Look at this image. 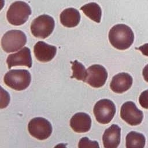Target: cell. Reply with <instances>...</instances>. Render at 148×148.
I'll return each mask as SVG.
<instances>
[{
  "instance_id": "1",
  "label": "cell",
  "mask_w": 148,
  "mask_h": 148,
  "mask_svg": "<svg viewBox=\"0 0 148 148\" xmlns=\"http://www.w3.org/2000/svg\"><path fill=\"white\" fill-rule=\"evenodd\" d=\"M109 40L110 44L118 50L128 49L134 40V34L131 28L123 24L114 25L109 32Z\"/></svg>"
},
{
  "instance_id": "2",
  "label": "cell",
  "mask_w": 148,
  "mask_h": 148,
  "mask_svg": "<svg viewBox=\"0 0 148 148\" xmlns=\"http://www.w3.org/2000/svg\"><path fill=\"white\" fill-rule=\"evenodd\" d=\"M3 81L7 86L12 89L22 91L29 86L31 76L26 69H12L5 75Z\"/></svg>"
},
{
  "instance_id": "3",
  "label": "cell",
  "mask_w": 148,
  "mask_h": 148,
  "mask_svg": "<svg viewBox=\"0 0 148 148\" xmlns=\"http://www.w3.org/2000/svg\"><path fill=\"white\" fill-rule=\"evenodd\" d=\"M31 14L29 5L23 1H16L9 6L7 13V20L10 24L18 26L24 24Z\"/></svg>"
},
{
  "instance_id": "4",
  "label": "cell",
  "mask_w": 148,
  "mask_h": 148,
  "mask_svg": "<svg viewBox=\"0 0 148 148\" xmlns=\"http://www.w3.org/2000/svg\"><path fill=\"white\" fill-rule=\"evenodd\" d=\"M27 42V36L21 30L13 29L6 32L1 39V46L6 53H11L21 49Z\"/></svg>"
},
{
  "instance_id": "5",
  "label": "cell",
  "mask_w": 148,
  "mask_h": 148,
  "mask_svg": "<svg viewBox=\"0 0 148 148\" xmlns=\"http://www.w3.org/2000/svg\"><path fill=\"white\" fill-rule=\"evenodd\" d=\"M55 26L54 18L47 14H42L35 18L31 24L32 34L39 38L45 39L51 35Z\"/></svg>"
},
{
  "instance_id": "6",
  "label": "cell",
  "mask_w": 148,
  "mask_h": 148,
  "mask_svg": "<svg viewBox=\"0 0 148 148\" xmlns=\"http://www.w3.org/2000/svg\"><path fill=\"white\" fill-rule=\"evenodd\" d=\"M116 110L114 103L108 99H102L97 102L93 109L97 121L103 124L111 121L116 113Z\"/></svg>"
},
{
  "instance_id": "7",
  "label": "cell",
  "mask_w": 148,
  "mask_h": 148,
  "mask_svg": "<svg viewBox=\"0 0 148 148\" xmlns=\"http://www.w3.org/2000/svg\"><path fill=\"white\" fill-rule=\"evenodd\" d=\"M28 130L31 136L39 140L47 139L51 134L53 128L51 123L43 117H35L28 124Z\"/></svg>"
},
{
  "instance_id": "8",
  "label": "cell",
  "mask_w": 148,
  "mask_h": 148,
  "mask_svg": "<svg viewBox=\"0 0 148 148\" xmlns=\"http://www.w3.org/2000/svg\"><path fill=\"white\" fill-rule=\"evenodd\" d=\"M120 117L128 124L137 125L142 123L143 113L137 108L134 102L127 101L121 107Z\"/></svg>"
},
{
  "instance_id": "9",
  "label": "cell",
  "mask_w": 148,
  "mask_h": 148,
  "mask_svg": "<svg viewBox=\"0 0 148 148\" xmlns=\"http://www.w3.org/2000/svg\"><path fill=\"white\" fill-rule=\"evenodd\" d=\"M108 78V72L103 66L94 64L87 69V75L84 82L94 88L102 87Z\"/></svg>"
},
{
  "instance_id": "10",
  "label": "cell",
  "mask_w": 148,
  "mask_h": 148,
  "mask_svg": "<svg viewBox=\"0 0 148 148\" xmlns=\"http://www.w3.org/2000/svg\"><path fill=\"white\" fill-rule=\"evenodd\" d=\"M6 63L9 69L16 66H25L31 68L32 58L30 49L24 47L18 52L9 54L7 58Z\"/></svg>"
},
{
  "instance_id": "11",
  "label": "cell",
  "mask_w": 148,
  "mask_h": 148,
  "mask_svg": "<svg viewBox=\"0 0 148 148\" xmlns=\"http://www.w3.org/2000/svg\"><path fill=\"white\" fill-rule=\"evenodd\" d=\"M133 79L132 76L125 72H121L114 75L110 83V89L116 93H123L131 88Z\"/></svg>"
},
{
  "instance_id": "12",
  "label": "cell",
  "mask_w": 148,
  "mask_h": 148,
  "mask_svg": "<svg viewBox=\"0 0 148 148\" xmlns=\"http://www.w3.org/2000/svg\"><path fill=\"white\" fill-rule=\"evenodd\" d=\"M34 52L36 58L42 62L51 61L56 56L57 48L43 41L38 42L34 46Z\"/></svg>"
},
{
  "instance_id": "13",
  "label": "cell",
  "mask_w": 148,
  "mask_h": 148,
  "mask_svg": "<svg viewBox=\"0 0 148 148\" xmlns=\"http://www.w3.org/2000/svg\"><path fill=\"white\" fill-rule=\"evenodd\" d=\"M70 125L76 132L84 133L88 132L91 126V117L86 113H77L71 119Z\"/></svg>"
},
{
  "instance_id": "14",
  "label": "cell",
  "mask_w": 148,
  "mask_h": 148,
  "mask_svg": "<svg viewBox=\"0 0 148 148\" xmlns=\"http://www.w3.org/2000/svg\"><path fill=\"white\" fill-rule=\"evenodd\" d=\"M121 128L117 124H112L105 130L102 142L105 148H116L120 143Z\"/></svg>"
},
{
  "instance_id": "15",
  "label": "cell",
  "mask_w": 148,
  "mask_h": 148,
  "mask_svg": "<svg viewBox=\"0 0 148 148\" xmlns=\"http://www.w3.org/2000/svg\"><path fill=\"white\" fill-rule=\"evenodd\" d=\"M60 21L62 25L68 28L77 26L80 21V14L73 8L64 9L60 14Z\"/></svg>"
},
{
  "instance_id": "16",
  "label": "cell",
  "mask_w": 148,
  "mask_h": 148,
  "mask_svg": "<svg viewBox=\"0 0 148 148\" xmlns=\"http://www.w3.org/2000/svg\"><path fill=\"white\" fill-rule=\"evenodd\" d=\"M84 14L91 20L99 23L101 21L102 11L98 4L95 2H90L84 5L80 8Z\"/></svg>"
},
{
  "instance_id": "17",
  "label": "cell",
  "mask_w": 148,
  "mask_h": 148,
  "mask_svg": "<svg viewBox=\"0 0 148 148\" xmlns=\"http://www.w3.org/2000/svg\"><path fill=\"white\" fill-rule=\"evenodd\" d=\"M145 143V136L135 131L130 132L125 138V146L127 148H143Z\"/></svg>"
},
{
  "instance_id": "18",
  "label": "cell",
  "mask_w": 148,
  "mask_h": 148,
  "mask_svg": "<svg viewBox=\"0 0 148 148\" xmlns=\"http://www.w3.org/2000/svg\"><path fill=\"white\" fill-rule=\"evenodd\" d=\"M71 63L72 64V70L73 71L71 77L85 82L87 75V69L85 66L77 60L71 61Z\"/></svg>"
},
{
  "instance_id": "19",
  "label": "cell",
  "mask_w": 148,
  "mask_h": 148,
  "mask_svg": "<svg viewBox=\"0 0 148 148\" xmlns=\"http://www.w3.org/2000/svg\"><path fill=\"white\" fill-rule=\"evenodd\" d=\"M78 147H99L98 143L97 141L90 140L87 137H83L80 139L78 143Z\"/></svg>"
},
{
  "instance_id": "20",
  "label": "cell",
  "mask_w": 148,
  "mask_h": 148,
  "mask_svg": "<svg viewBox=\"0 0 148 148\" xmlns=\"http://www.w3.org/2000/svg\"><path fill=\"white\" fill-rule=\"evenodd\" d=\"M139 102L143 108L148 109V89L141 92L139 97Z\"/></svg>"
},
{
  "instance_id": "21",
  "label": "cell",
  "mask_w": 148,
  "mask_h": 148,
  "mask_svg": "<svg viewBox=\"0 0 148 148\" xmlns=\"http://www.w3.org/2000/svg\"><path fill=\"white\" fill-rule=\"evenodd\" d=\"M137 50H139L141 51V53L146 56L148 57V43L144 44L143 45H142L139 46V47L135 48Z\"/></svg>"
},
{
  "instance_id": "22",
  "label": "cell",
  "mask_w": 148,
  "mask_h": 148,
  "mask_svg": "<svg viewBox=\"0 0 148 148\" xmlns=\"http://www.w3.org/2000/svg\"><path fill=\"white\" fill-rule=\"evenodd\" d=\"M142 75L145 80L148 82V64H147L143 68L142 71Z\"/></svg>"
}]
</instances>
